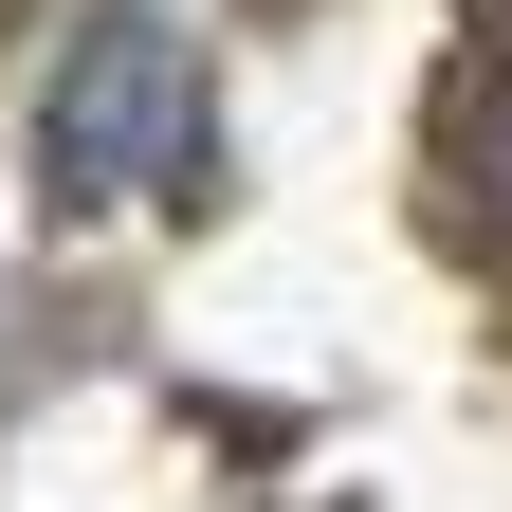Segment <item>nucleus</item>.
Masks as SVG:
<instances>
[{"label": "nucleus", "instance_id": "nucleus-1", "mask_svg": "<svg viewBox=\"0 0 512 512\" xmlns=\"http://www.w3.org/2000/svg\"><path fill=\"white\" fill-rule=\"evenodd\" d=\"M37 165L55 202H202V55L165 19H110L37 110Z\"/></svg>", "mask_w": 512, "mask_h": 512}, {"label": "nucleus", "instance_id": "nucleus-2", "mask_svg": "<svg viewBox=\"0 0 512 512\" xmlns=\"http://www.w3.org/2000/svg\"><path fill=\"white\" fill-rule=\"evenodd\" d=\"M110 19H165V0H110Z\"/></svg>", "mask_w": 512, "mask_h": 512}]
</instances>
